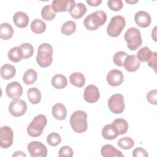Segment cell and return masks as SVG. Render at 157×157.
Masks as SVG:
<instances>
[{"label":"cell","instance_id":"b9f144b4","mask_svg":"<svg viewBox=\"0 0 157 157\" xmlns=\"http://www.w3.org/2000/svg\"><path fill=\"white\" fill-rule=\"evenodd\" d=\"M156 58H157L156 52H153L150 59L147 61L148 66L153 68L155 71H156Z\"/></svg>","mask_w":157,"mask_h":157},{"label":"cell","instance_id":"e575fe53","mask_svg":"<svg viewBox=\"0 0 157 157\" xmlns=\"http://www.w3.org/2000/svg\"><path fill=\"white\" fill-rule=\"evenodd\" d=\"M117 144L122 149L129 150L134 146V141L129 137H123L118 140Z\"/></svg>","mask_w":157,"mask_h":157},{"label":"cell","instance_id":"74e56055","mask_svg":"<svg viewBox=\"0 0 157 157\" xmlns=\"http://www.w3.org/2000/svg\"><path fill=\"white\" fill-rule=\"evenodd\" d=\"M108 7L113 11H119L123 6V3L121 0H109L107 2Z\"/></svg>","mask_w":157,"mask_h":157},{"label":"cell","instance_id":"30bf717a","mask_svg":"<svg viewBox=\"0 0 157 157\" xmlns=\"http://www.w3.org/2000/svg\"><path fill=\"white\" fill-rule=\"evenodd\" d=\"M27 110V105L22 99L12 101L9 105V111L14 117H18L23 115Z\"/></svg>","mask_w":157,"mask_h":157},{"label":"cell","instance_id":"e0dca14e","mask_svg":"<svg viewBox=\"0 0 157 157\" xmlns=\"http://www.w3.org/2000/svg\"><path fill=\"white\" fill-rule=\"evenodd\" d=\"M101 155L103 157H123V154L115 148L113 145L106 144L102 147L101 150Z\"/></svg>","mask_w":157,"mask_h":157},{"label":"cell","instance_id":"9a60e30c","mask_svg":"<svg viewBox=\"0 0 157 157\" xmlns=\"http://www.w3.org/2000/svg\"><path fill=\"white\" fill-rule=\"evenodd\" d=\"M134 20L136 23L141 28H147L150 26L151 21L149 13L144 10H140L136 13Z\"/></svg>","mask_w":157,"mask_h":157},{"label":"cell","instance_id":"d6a6232c","mask_svg":"<svg viewBox=\"0 0 157 157\" xmlns=\"http://www.w3.org/2000/svg\"><path fill=\"white\" fill-rule=\"evenodd\" d=\"M41 16L43 19L47 21H51L56 17V12L53 10L52 6L47 5L41 10Z\"/></svg>","mask_w":157,"mask_h":157},{"label":"cell","instance_id":"d6986e66","mask_svg":"<svg viewBox=\"0 0 157 157\" xmlns=\"http://www.w3.org/2000/svg\"><path fill=\"white\" fill-rule=\"evenodd\" d=\"M102 136L105 139L113 140L118 136V132L115 126L112 123L106 124L102 129Z\"/></svg>","mask_w":157,"mask_h":157},{"label":"cell","instance_id":"5b68a950","mask_svg":"<svg viewBox=\"0 0 157 157\" xmlns=\"http://www.w3.org/2000/svg\"><path fill=\"white\" fill-rule=\"evenodd\" d=\"M124 38L127 43L128 48L130 50H136L142 43V39L140 31L135 28H129L124 33Z\"/></svg>","mask_w":157,"mask_h":157},{"label":"cell","instance_id":"5bb4252c","mask_svg":"<svg viewBox=\"0 0 157 157\" xmlns=\"http://www.w3.org/2000/svg\"><path fill=\"white\" fill-rule=\"evenodd\" d=\"M123 74L118 69L111 70L107 75V83L113 86L120 85L123 82Z\"/></svg>","mask_w":157,"mask_h":157},{"label":"cell","instance_id":"3957f363","mask_svg":"<svg viewBox=\"0 0 157 157\" xmlns=\"http://www.w3.org/2000/svg\"><path fill=\"white\" fill-rule=\"evenodd\" d=\"M70 124L72 129L77 133H82L88 128L87 114L82 110H76L71 116Z\"/></svg>","mask_w":157,"mask_h":157},{"label":"cell","instance_id":"ab89813d","mask_svg":"<svg viewBox=\"0 0 157 157\" xmlns=\"http://www.w3.org/2000/svg\"><path fill=\"white\" fill-rule=\"evenodd\" d=\"M147 100L148 102L153 105H156L157 104V91L156 90H153L150 91L147 94Z\"/></svg>","mask_w":157,"mask_h":157},{"label":"cell","instance_id":"7a4b0ae2","mask_svg":"<svg viewBox=\"0 0 157 157\" xmlns=\"http://www.w3.org/2000/svg\"><path fill=\"white\" fill-rule=\"evenodd\" d=\"M107 20V15L103 10H96L88 15L83 21L85 27L90 31H94L103 25Z\"/></svg>","mask_w":157,"mask_h":157},{"label":"cell","instance_id":"ee69618b","mask_svg":"<svg viewBox=\"0 0 157 157\" xmlns=\"http://www.w3.org/2000/svg\"><path fill=\"white\" fill-rule=\"evenodd\" d=\"M12 156H25V157H26V155L23 151H15V152L12 155Z\"/></svg>","mask_w":157,"mask_h":157},{"label":"cell","instance_id":"8992f818","mask_svg":"<svg viewBox=\"0 0 157 157\" xmlns=\"http://www.w3.org/2000/svg\"><path fill=\"white\" fill-rule=\"evenodd\" d=\"M125 25L124 18L121 15H115L111 18L107 27V33L112 37H118L125 27Z\"/></svg>","mask_w":157,"mask_h":157},{"label":"cell","instance_id":"f1b7e54d","mask_svg":"<svg viewBox=\"0 0 157 157\" xmlns=\"http://www.w3.org/2000/svg\"><path fill=\"white\" fill-rule=\"evenodd\" d=\"M37 78V72L33 69H28L23 76V82L26 85L33 84Z\"/></svg>","mask_w":157,"mask_h":157},{"label":"cell","instance_id":"4fadbf2b","mask_svg":"<svg viewBox=\"0 0 157 157\" xmlns=\"http://www.w3.org/2000/svg\"><path fill=\"white\" fill-rule=\"evenodd\" d=\"M100 98V93L98 87L94 85H88L84 91L83 98L88 103L97 102Z\"/></svg>","mask_w":157,"mask_h":157},{"label":"cell","instance_id":"cb8c5ba5","mask_svg":"<svg viewBox=\"0 0 157 157\" xmlns=\"http://www.w3.org/2000/svg\"><path fill=\"white\" fill-rule=\"evenodd\" d=\"M52 85L56 89H63L67 85V78L62 74L55 75L52 78Z\"/></svg>","mask_w":157,"mask_h":157},{"label":"cell","instance_id":"d4e9b609","mask_svg":"<svg viewBox=\"0 0 157 157\" xmlns=\"http://www.w3.org/2000/svg\"><path fill=\"white\" fill-rule=\"evenodd\" d=\"M86 12V7L82 2L76 4L75 7L70 12L71 17L75 19L82 18Z\"/></svg>","mask_w":157,"mask_h":157},{"label":"cell","instance_id":"ba28073f","mask_svg":"<svg viewBox=\"0 0 157 157\" xmlns=\"http://www.w3.org/2000/svg\"><path fill=\"white\" fill-rule=\"evenodd\" d=\"M28 150L31 157H45L48 152L46 146L38 141L31 142L28 145Z\"/></svg>","mask_w":157,"mask_h":157},{"label":"cell","instance_id":"8d00e7d4","mask_svg":"<svg viewBox=\"0 0 157 157\" xmlns=\"http://www.w3.org/2000/svg\"><path fill=\"white\" fill-rule=\"evenodd\" d=\"M47 141L50 146L56 147L60 144L61 138L59 134L56 132H52L47 136Z\"/></svg>","mask_w":157,"mask_h":157},{"label":"cell","instance_id":"d590c367","mask_svg":"<svg viewBox=\"0 0 157 157\" xmlns=\"http://www.w3.org/2000/svg\"><path fill=\"white\" fill-rule=\"evenodd\" d=\"M128 54L123 51H119L116 52L113 57V61L114 63L118 66H123L124 60L127 57Z\"/></svg>","mask_w":157,"mask_h":157},{"label":"cell","instance_id":"f546056e","mask_svg":"<svg viewBox=\"0 0 157 157\" xmlns=\"http://www.w3.org/2000/svg\"><path fill=\"white\" fill-rule=\"evenodd\" d=\"M152 53L148 47H144L137 52L136 57L140 62H147L150 59Z\"/></svg>","mask_w":157,"mask_h":157},{"label":"cell","instance_id":"ffe728a7","mask_svg":"<svg viewBox=\"0 0 157 157\" xmlns=\"http://www.w3.org/2000/svg\"><path fill=\"white\" fill-rule=\"evenodd\" d=\"M52 113L53 117L58 120H63L67 116L66 107L61 103L55 104L52 107Z\"/></svg>","mask_w":157,"mask_h":157},{"label":"cell","instance_id":"2e32d148","mask_svg":"<svg viewBox=\"0 0 157 157\" xmlns=\"http://www.w3.org/2000/svg\"><path fill=\"white\" fill-rule=\"evenodd\" d=\"M140 63L134 55H128L124 62V67L126 71L130 72L136 71L140 67Z\"/></svg>","mask_w":157,"mask_h":157},{"label":"cell","instance_id":"836d02e7","mask_svg":"<svg viewBox=\"0 0 157 157\" xmlns=\"http://www.w3.org/2000/svg\"><path fill=\"white\" fill-rule=\"evenodd\" d=\"M7 55L9 60L14 63H18L23 59L19 47H15L10 49Z\"/></svg>","mask_w":157,"mask_h":157},{"label":"cell","instance_id":"4316f807","mask_svg":"<svg viewBox=\"0 0 157 157\" xmlns=\"http://www.w3.org/2000/svg\"><path fill=\"white\" fill-rule=\"evenodd\" d=\"M31 29L35 34H42L46 29V24L40 19H35L31 23Z\"/></svg>","mask_w":157,"mask_h":157},{"label":"cell","instance_id":"52a82bcc","mask_svg":"<svg viewBox=\"0 0 157 157\" xmlns=\"http://www.w3.org/2000/svg\"><path fill=\"white\" fill-rule=\"evenodd\" d=\"M107 104L109 109L113 113H121L124 110V98L121 94H115L111 96Z\"/></svg>","mask_w":157,"mask_h":157},{"label":"cell","instance_id":"6da1fadb","mask_svg":"<svg viewBox=\"0 0 157 157\" xmlns=\"http://www.w3.org/2000/svg\"><path fill=\"white\" fill-rule=\"evenodd\" d=\"M36 61L42 67L50 66L53 61V47L48 43L40 44L37 49Z\"/></svg>","mask_w":157,"mask_h":157},{"label":"cell","instance_id":"1f68e13d","mask_svg":"<svg viewBox=\"0 0 157 157\" xmlns=\"http://www.w3.org/2000/svg\"><path fill=\"white\" fill-rule=\"evenodd\" d=\"M19 48L21 51L23 59H28L31 57L34 53V48L33 45L29 43L22 44Z\"/></svg>","mask_w":157,"mask_h":157},{"label":"cell","instance_id":"83f0119b","mask_svg":"<svg viewBox=\"0 0 157 157\" xmlns=\"http://www.w3.org/2000/svg\"><path fill=\"white\" fill-rule=\"evenodd\" d=\"M112 124L117 128L119 135L125 134L128 130V124L126 120L123 118H117L114 120Z\"/></svg>","mask_w":157,"mask_h":157},{"label":"cell","instance_id":"7bdbcfd3","mask_svg":"<svg viewBox=\"0 0 157 157\" xmlns=\"http://www.w3.org/2000/svg\"><path fill=\"white\" fill-rule=\"evenodd\" d=\"M102 2L101 0H87L86 3L90 6L96 7L99 6Z\"/></svg>","mask_w":157,"mask_h":157},{"label":"cell","instance_id":"277c9868","mask_svg":"<svg viewBox=\"0 0 157 157\" xmlns=\"http://www.w3.org/2000/svg\"><path fill=\"white\" fill-rule=\"evenodd\" d=\"M47 123L45 115L39 114L35 117L27 128L28 134L33 137L40 136Z\"/></svg>","mask_w":157,"mask_h":157},{"label":"cell","instance_id":"8fae6325","mask_svg":"<svg viewBox=\"0 0 157 157\" xmlns=\"http://www.w3.org/2000/svg\"><path fill=\"white\" fill-rule=\"evenodd\" d=\"M74 0H54L52 3V7L55 12H71L75 6Z\"/></svg>","mask_w":157,"mask_h":157},{"label":"cell","instance_id":"f35d334b","mask_svg":"<svg viewBox=\"0 0 157 157\" xmlns=\"http://www.w3.org/2000/svg\"><path fill=\"white\" fill-rule=\"evenodd\" d=\"M58 156L72 157L73 156V150L69 146H63L58 151Z\"/></svg>","mask_w":157,"mask_h":157},{"label":"cell","instance_id":"603a6c76","mask_svg":"<svg viewBox=\"0 0 157 157\" xmlns=\"http://www.w3.org/2000/svg\"><path fill=\"white\" fill-rule=\"evenodd\" d=\"M13 34V29L8 23H3L0 26V37L3 40L10 39Z\"/></svg>","mask_w":157,"mask_h":157},{"label":"cell","instance_id":"484cf974","mask_svg":"<svg viewBox=\"0 0 157 157\" xmlns=\"http://www.w3.org/2000/svg\"><path fill=\"white\" fill-rule=\"evenodd\" d=\"M27 95L29 101L33 104H37L41 100V93L37 88H30L28 90Z\"/></svg>","mask_w":157,"mask_h":157},{"label":"cell","instance_id":"7402d4cb","mask_svg":"<svg viewBox=\"0 0 157 157\" xmlns=\"http://www.w3.org/2000/svg\"><path fill=\"white\" fill-rule=\"evenodd\" d=\"M69 81L72 85L82 88L85 83V77L81 72H74L70 75Z\"/></svg>","mask_w":157,"mask_h":157},{"label":"cell","instance_id":"7c38bea8","mask_svg":"<svg viewBox=\"0 0 157 157\" xmlns=\"http://www.w3.org/2000/svg\"><path fill=\"white\" fill-rule=\"evenodd\" d=\"M6 93L8 97L16 100L20 98L23 94V88L18 82L9 83L6 88Z\"/></svg>","mask_w":157,"mask_h":157},{"label":"cell","instance_id":"4dcf8cb0","mask_svg":"<svg viewBox=\"0 0 157 157\" xmlns=\"http://www.w3.org/2000/svg\"><path fill=\"white\" fill-rule=\"evenodd\" d=\"M76 27V24L74 21L69 20L63 23L61 29V31L64 35L71 36L75 33Z\"/></svg>","mask_w":157,"mask_h":157},{"label":"cell","instance_id":"60d3db41","mask_svg":"<svg viewBox=\"0 0 157 157\" xmlns=\"http://www.w3.org/2000/svg\"><path fill=\"white\" fill-rule=\"evenodd\" d=\"M132 156L134 157H148V155L144 148L137 147L133 150Z\"/></svg>","mask_w":157,"mask_h":157},{"label":"cell","instance_id":"44dd1931","mask_svg":"<svg viewBox=\"0 0 157 157\" xmlns=\"http://www.w3.org/2000/svg\"><path fill=\"white\" fill-rule=\"evenodd\" d=\"M16 74L15 67L11 64H5L1 67V76L4 80L13 78Z\"/></svg>","mask_w":157,"mask_h":157},{"label":"cell","instance_id":"f6af8a7d","mask_svg":"<svg viewBox=\"0 0 157 157\" xmlns=\"http://www.w3.org/2000/svg\"><path fill=\"white\" fill-rule=\"evenodd\" d=\"M126 2L128 3V4H135L136 2H137L139 1L138 0H135V1H131V0H126L125 1Z\"/></svg>","mask_w":157,"mask_h":157},{"label":"cell","instance_id":"ac0fdd59","mask_svg":"<svg viewBox=\"0 0 157 157\" xmlns=\"http://www.w3.org/2000/svg\"><path fill=\"white\" fill-rule=\"evenodd\" d=\"M13 21L17 27L23 28L28 26L29 23V17L26 13L18 11L13 15Z\"/></svg>","mask_w":157,"mask_h":157},{"label":"cell","instance_id":"9c48e42d","mask_svg":"<svg viewBox=\"0 0 157 157\" xmlns=\"http://www.w3.org/2000/svg\"><path fill=\"white\" fill-rule=\"evenodd\" d=\"M13 132L8 126H3L0 130V145L2 148H9L13 143Z\"/></svg>","mask_w":157,"mask_h":157}]
</instances>
